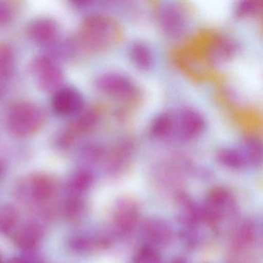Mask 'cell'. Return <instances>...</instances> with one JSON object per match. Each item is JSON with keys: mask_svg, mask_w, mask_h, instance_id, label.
<instances>
[{"mask_svg": "<svg viewBox=\"0 0 263 263\" xmlns=\"http://www.w3.org/2000/svg\"><path fill=\"white\" fill-rule=\"evenodd\" d=\"M41 232L34 224H27L21 228L14 236V242L21 249L34 247L39 241Z\"/></svg>", "mask_w": 263, "mask_h": 263, "instance_id": "19", "label": "cell"}, {"mask_svg": "<svg viewBox=\"0 0 263 263\" xmlns=\"http://www.w3.org/2000/svg\"><path fill=\"white\" fill-rule=\"evenodd\" d=\"M139 208L130 197H121L117 201L114 210V220L118 231L129 232L135 229L139 219Z\"/></svg>", "mask_w": 263, "mask_h": 263, "instance_id": "7", "label": "cell"}, {"mask_svg": "<svg viewBox=\"0 0 263 263\" xmlns=\"http://www.w3.org/2000/svg\"><path fill=\"white\" fill-rule=\"evenodd\" d=\"M248 162L253 164H259L262 158V146L258 138L250 137L246 138L244 143V151H242Z\"/></svg>", "mask_w": 263, "mask_h": 263, "instance_id": "21", "label": "cell"}, {"mask_svg": "<svg viewBox=\"0 0 263 263\" xmlns=\"http://www.w3.org/2000/svg\"><path fill=\"white\" fill-rule=\"evenodd\" d=\"M13 61L12 47L7 43H0V78H6L11 73Z\"/></svg>", "mask_w": 263, "mask_h": 263, "instance_id": "23", "label": "cell"}, {"mask_svg": "<svg viewBox=\"0 0 263 263\" xmlns=\"http://www.w3.org/2000/svg\"><path fill=\"white\" fill-rule=\"evenodd\" d=\"M259 4L254 0L243 1L238 4L236 9V14L239 17L252 16L258 12L259 9Z\"/></svg>", "mask_w": 263, "mask_h": 263, "instance_id": "26", "label": "cell"}, {"mask_svg": "<svg viewBox=\"0 0 263 263\" xmlns=\"http://www.w3.org/2000/svg\"><path fill=\"white\" fill-rule=\"evenodd\" d=\"M92 175L87 171L78 172L71 181V187L76 192H84L87 190L92 183Z\"/></svg>", "mask_w": 263, "mask_h": 263, "instance_id": "25", "label": "cell"}, {"mask_svg": "<svg viewBox=\"0 0 263 263\" xmlns=\"http://www.w3.org/2000/svg\"><path fill=\"white\" fill-rule=\"evenodd\" d=\"M96 86L102 93L121 99L130 98L135 90L132 80L125 75L118 73L101 75L97 80Z\"/></svg>", "mask_w": 263, "mask_h": 263, "instance_id": "6", "label": "cell"}, {"mask_svg": "<svg viewBox=\"0 0 263 263\" xmlns=\"http://www.w3.org/2000/svg\"><path fill=\"white\" fill-rule=\"evenodd\" d=\"M151 134L158 139H166L174 137L175 133V114L164 112L152 121Z\"/></svg>", "mask_w": 263, "mask_h": 263, "instance_id": "14", "label": "cell"}, {"mask_svg": "<svg viewBox=\"0 0 263 263\" xmlns=\"http://www.w3.org/2000/svg\"><path fill=\"white\" fill-rule=\"evenodd\" d=\"M132 147L127 141L121 143L114 150L110 158V168L115 173H121L127 167L132 156Z\"/></svg>", "mask_w": 263, "mask_h": 263, "instance_id": "15", "label": "cell"}, {"mask_svg": "<svg viewBox=\"0 0 263 263\" xmlns=\"http://www.w3.org/2000/svg\"><path fill=\"white\" fill-rule=\"evenodd\" d=\"M160 25L164 31L177 36L184 30L185 21L180 9L174 5H166L158 13Z\"/></svg>", "mask_w": 263, "mask_h": 263, "instance_id": "11", "label": "cell"}, {"mask_svg": "<svg viewBox=\"0 0 263 263\" xmlns=\"http://www.w3.org/2000/svg\"><path fill=\"white\" fill-rule=\"evenodd\" d=\"M11 263H27L25 261H24V260L22 259H14L13 261H12Z\"/></svg>", "mask_w": 263, "mask_h": 263, "instance_id": "31", "label": "cell"}, {"mask_svg": "<svg viewBox=\"0 0 263 263\" xmlns=\"http://www.w3.org/2000/svg\"><path fill=\"white\" fill-rule=\"evenodd\" d=\"M29 36L40 44L53 42L58 34V25L53 20L41 18L33 21L27 29Z\"/></svg>", "mask_w": 263, "mask_h": 263, "instance_id": "12", "label": "cell"}, {"mask_svg": "<svg viewBox=\"0 0 263 263\" xmlns=\"http://www.w3.org/2000/svg\"><path fill=\"white\" fill-rule=\"evenodd\" d=\"M53 107L56 113L63 116L76 115L84 104L82 96L73 87H61L53 95Z\"/></svg>", "mask_w": 263, "mask_h": 263, "instance_id": "9", "label": "cell"}, {"mask_svg": "<svg viewBox=\"0 0 263 263\" xmlns=\"http://www.w3.org/2000/svg\"><path fill=\"white\" fill-rule=\"evenodd\" d=\"M17 212L10 205L0 208V232L9 233L17 222Z\"/></svg>", "mask_w": 263, "mask_h": 263, "instance_id": "22", "label": "cell"}, {"mask_svg": "<svg viewBox=\"0 0 263 263\" xmlns=\"http://www.w3.org/2000/svg\"><path fill=\"white\" fill-rule=\"evenodd\" d=\"M235 209V200L232 194L224 187H216L208 193L201 218L210 226H216Z\"/></svg>", "mask_w": 263, "mask_h": 263, "instance_id": "3", "label": "cell"}, {"mask_svg": "<svg viewBox=\"0 0 263 263\" xmlns=\"http://www.w3.org/2000/svg\"><path fill=\"white\" fill-rule=\"evenodd\" d=\"M130 58L133 64L140 70H147L153 64V55L150 49L144 44H134L130 49Z\"/></svg>", "mask_w": 263, "mask_h": 263, "instance_id": "16", "label": "cell"}, {"mask_svg": "<svg viewBox=\"0 0 263 263\" xmlns=\"http://www.w3.org/2000/svg\"><path fill=\"white\" fill-rule=\"evenodd\" d=\"M172 263H187V261L183 258H176L172 261Z\"/></svg>", "mask_w": 263, "mask_h": 263, "instance_id": "30", "label": "cell"}, {"mask_svg": "<svg viewBox=\"0 0 263 263\" xmlns=\"http://www.w3.org/2000/svg\"><path fill=\"white\" fill-rule=\"evenodd\" d=\"M13 16L12 7L7 3L0 2V24H7Z\"/></svg>", "mask_w": 263, "mask_h": 263, "instance_id": "28", "label": "cell"}, {"mask_svg": "<svg viewBox=\"0 0 263 263\" xmlns=\"http://www.w3.org/2000/svg\"><path fill=\"white\" fill-rule=\"evenodd\" d=\"M118 25L111 18L95 15L84 21L76 36L80 48L87 52H98L108 48L116 41Z\"/></svg>", "mask_w": 263, "mask_h": 263, "instance_id": "1", "label": "cell"}, {"mask_svg": "<svg viewBox=\"0 0 263 263\" xmlns=\"http://www.w3.org/2000/svg\"><path fill=\"white\" fill-rule=\"evenodd\" d=\"M45 112L37 104L29 101L14 103L7 110V125L15 136H30L37 132L45 122Z\"/></svg>", "mask_w": 263, "mask_h": 263, "instance_id": "2", "label": "cell"}, {"mask_svg": "<svg viewBox=\"0 0 263 263\" xmlns=\"http://www.w3.org/2000/svg\"><path fill=\"white\" fill-rule=\"evenodd\" d=\"M67 208V212H68L69 215L74 216L75 215L79 213L80 210H81V204L78 200L73 199L69 202Z\"/></svg>", "mask_w": 263, "mask_h": 263, "instance_id": "29", "label": "cell"}, {"mask_svg": "<svg viewBox=\"0 0 263 263\" xmlns=\"http://www.w3.org/2000/svg\"><path fill=\"white\" fill-rule=\"evenodd\" d=\"M255 230L250 221H245L238 228L234 237V248L240 251L250 246L255 239Z\"/></svg>", "mask_w": 263, "mask_h": 263, "instance_id": "20", "label": "cell"}, {"mask_svg": "<svg viewBox=\"0 0 263 263\" xmlns=\"http://www.w3.org/2000/svg\"><path fill=\"white\" fill-rule=\"evenodd\" d=\"M177 205L178 207V218L180 222L189 229L196 226L201 218V213L193 200L185 194H181L178 197Z\"/></svg>", "mask_w": 263, "mask_h": 263, "instance_id": "13", "label": "cell"}, {"mask_svg": "<svg viewBox=\"0 0 263 263\" xmlns=\"http://www.w3.org/2000/svg\"><path fill=\"white\" fill-rule=\"evenodd\" d=\"M98 114L96 110H88L75 118L63 132L61 136L63 145H70L84 134L90 132L98 121Z\"/></svg>", "mask_w": 263, "mask_h": 263, "instance_id": "8", "label": "cell"}, {"mask_svg": "<svg viewBox=\"0 0 263 263\" xmlns=\"http://www.w3.org/2000/svg\"><path fill=\"white\" fill-rule=\"evenodd\" d=\"M217 158L222 165L230 168H241L248 163L242 151L232 147L221 149Z\"/></svg>", "mask_w": 263, "mask_h": 263, "instance_id": "17", "label": "cell"}, {"mask_svg": "<svg viewBox=\"0 0 263 263\" xmlns=\"http://www.w3.org/2000/svg\"><path fill=\"white\" fill-rule=\"evenodd\" d=\"M205 127L202 115L192 108L181 109L175 114L174 137L181 141H191L199 136Z\"/></svg>", "mask_w": 263, "mask_h": 263, "instance_id": "5", "label": "cell"}, {"mask_svg": "<svg viewBox=\"0 0 263 263\" xmlns=\"http://www.w3.org/2000/svg\"><path fill=\"white\" fill-rule=\"evenodd\" d=\"M143 232L146 239L154 246H166L173 238L172 228L165 221L158 218L146 221L143 226Z\"/></svg>", "mask_w": 263, "mask_h": 263, "instance_id": "10", "label": "cell"}, {"mask_svg": "<svg viewBox=\"0 0 263 263\" xmlns=\"http://www.w3.org/2000/svg\"><path fill=\"white\" fill-rule=\"evenodd\" d=\"M32 195L36 199L44 200L50 198L54 191V184L50 177L45 175H36L30 180Z\"/></svg>", "mask_w": 263, "mask_h": 263, "instance_id": "18", "label": "cell"}, {"mask_svg": "<svg viewBox=\"0 0 263 263\" xmlns=\"http://www.w3.org/2000/svg\"><path fill=\"white\" fill-rule=\"evenodd\" d=\"M0 263H3L2 259H1V258H0Z\"/></svg>", "mask_w": 263, "mask_h": 263, "instance_id": "32", "label": "cell"}, {"mask_svg": "<svg viewBox=\"0 0 263 263\" xmlns=\"http://www.w3.org/2000/svg\"><path fill=\"white\" fill-rule=\"evenodd\" d=\"M134 263H162V260L156 249L147 245L138 250L134 258Z\"/></svg>", "mask_w": 263, "mask_h": 263, "instance_id": "24", "label": "cell"}, {"mask_svg": "<svg viewBox=\"0 0 263 263\" xmlns=\"http://www.w3.org/2000/svg\"><path fill=\"white\" fill-rule=\"evenodd\" d=\"M234 45L228 40H221L214 47V57L216 59H226L233 53Z\"/></svg>", "mask_w": 263, "mask_h": 263, "instance_id": "27", "label": "cell"}, {"mask_svg": "<svg viewBox=\"0 0 263 263\" xmlns=\"http://www.w3.org/2000/svg\"><path fill=\"white\" fill-rule=\"evenodd\" d=\"M31 71L38 87L47 93H55L63 87L64 77L61 67L50 58L41 56L31 63Z\"/></svg>", "mask_w": 263, "mask_h": 263, "instance_id": "4", "label": "cell"}]
</instances>
